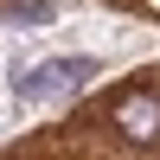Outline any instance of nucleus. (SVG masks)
<instances>
[{
    "label": "nucleus",
    "mask_w": 160,
    "mask_h": 160,
    "mask_svg": "<svg viewBox=\"0 0 160 160\" xmlns=\"http://www.w3.org/2000/svg\"><path fill=\"white\" fill-rule=\"evenodd\" d=\"M7 19H19V26H38V19H51V7H38V0H26V7H13Z\"/></svg>",
    "instance_id": "3"
},
{
    "label": "nucleus",
    "mask_w": 160,
    "mask_h": 160,
    "mask_svg": "<svg viewBox=\"0 0 160 160\" xmlns=\"http://www.w3.org/2000/svg\"><path fill=\"white\" fill-rule=\"evenodd\" d=\"M90 77H96V58H51L32 77H19V96H64V90L90 83Z\"/></svg>",
    "instance_id": "1"
},
{
    "label": "nucleus",
    "mask_w": 160,
    "mask_h": 160,
    "mask_svg": "<svg viewBox=\"0 0 160 160\" xmlns=\"http://www.w3.org/2000/svg\"><path fill=\"white\" fill-rule=\"evenodd\" d=\"M115 122H122L135 141H154V135H160V102L135 96V102H122V109H115Z\"/></svg>",
    "instance_id": "2"
}]
</instances>
